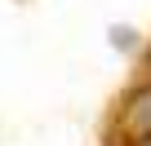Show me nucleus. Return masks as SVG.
Segmentation results:
<instances>
[{"instance_id": "f257e3e1", "label": "nucleus", "mask_w": 151, "mask_h": 146, "mask_svg": "<svg viewBox=\"0 0 151 146\" xmlns=\"http://www.w3.org/2000/svg\"><path fill=\"white\" fill-rule=\"evenodd\" d=\"M147 133H151V80L138 84L120 106V137L133 142V137H147Z\"/></svg>"}, {"instance_id": "f03ea898", "label": "nucleus", "mask_w": 151, "mask_h": 146, "mask_svg": "<svg viewBox=\"0 0 151 146\" xmlns=\"http://www.w3.org/2000/svg\"><path fill=\"white\" fill-rule=\"evenodd\" d=\"M120 146H151V133L147 137H133V142H120Z\"/></svg>"}]
</instances>
